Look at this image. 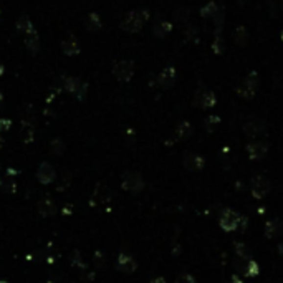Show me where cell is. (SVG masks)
<instances>
[{
	"instance_id": "1",
	"label": "cell",
	"mask_w": 283,
	"mask_h": 283,
	"mask_svg": "<svg viewBox=\"0 0 283 283\" xmlns=\"http://www.w3.org/2000/svg\"><path fill=\"white\" fill-rule=\"evenodd\" d=\"M146 20H147L146 10H134V12H129V14L124 17L121 27L129 33H136L142 28V25H144Z\"/></svg>"
},
{
	"instance_id": "2",
	"label": "cell",
	"mask_w": 283,
	"mask_h": 283,
	"mask_svg": "<svg viewBox=\"0 0 283 283\" xmlns=\"http://www.w3.org/2000/svg\"><path fill=\"white\" fill-rule=\"evenodd\" d=\"M121 187L124 190L131 194H139L142 189H144V179L142 176L136 171H128L123 174V179H121Z\"/></svg>"
},
{
	"instance_id": "3",
	"label": "cell",
	"mask_w": 283,
	"mask_h": 283,
	"mask_svg": "<svg viewBox=\"0 0 283 283\" xmlns=\"http://www.w3.org/2000/svg\"><path fill=\"white\" fill-rule=\"evenodd\" d=\"M242 222H243V217L240 214H237V212L232 211V209H225V211L220 214L219 225L225 230V232H234V230L238 229V225H240Z\"/></svg>"
},
{
	"instance_id": "4",
	"label": "cell",
	"mask_w": 283,
	"mask_h": 283,
	"mask_svg": "<svg viewBox=\"0 0 283 283\" xmlns=\"http://www.w3.org/2000/svg\"><path fill=\"white\" fill-rule=\"evenodd\" d=\"M257 86H259V76H257L255 71H252L249 76L243 80V83L237 88V93L238 96L245 98V99H250L254 98L255 91H257Z\"/></svg>"
},
{
	"instance_id": "5",
	"label": "cell",
	"mask_w": 283,
	"mask_h": 283,
	"mask_svg": "<svg viewBox=\"0 0 283 283\" xmlns=\"http://www.w3.org/2000/svg\"><path fill=\"white\" fill-rule=\"evenodd\" d=\"M111 200V190L106 184H96L93 190V195L90 199V206L98 207V206H106Z\"/></svg>"
},
{
	"instance_id": "6",
	"label": "cell",
	"mask_w": 283,
	"mask_h": 283,
	"mask_svg": "<svg viewBox=\"0 0 283 283\" xmlns=\"http://www.w3.org/2000/svg\"><path fill=\"white\" fill-rule=\"evenodd\" d=\"M113 75H115L119 81H129L134 75V65L128 60H121L113 67Z\"/></svg>"
},
{
	"instance_id": "7",
	"label": "cell",
	"mask_w": 283,
	"mask_h": 283,
	"mask_svg": "<svg viewBox=\"0 0 283 283\" xmlns=\"http://www.w3.org/2000/svg\"><path fill=\"white\" fill-rule=\"evenodd\" d=\"M252 195H254L255 199H263L265 195L270 192V182L267 181V177L263 176H255L254 179H252Z\"/></svg>"
},
{
	"instance_id": "8",
	"label": "cell",
	"mask_w": 283,
	"mask_h": 283,
	"mask_svg": "<svg viewBox=\"0 0 283 283\" xmlns=\"http://www.w3.org/2000/svg\"><path fill=\"white\" fill-rule=\"evenodd\" d=\"M182 164H184L186 169L192 172H197V171H202L204 166H206V161L200 154L197 152H186L184 158H182Z\"/></svg>"
},
{
	"instance_id": "9",
	"label": "cell",
	"mask_w": 283,
	"mask_h": 283,
	"mask_svg": "<svg viewBox=\"0 0 283 283\" xmlns=\"http://www.w3.org/2000/svg\"><path fill=\"white\" fill-rule=\"evenodd\" d=\"M267 131V126L262 119H257V118H250L245 124H243V133L247 134L249 138H259L265 134Z\"/></svg>"
},
{
	"instance_id": "10",
	"label": "cell",
	"mask_w": 283,
	"mask_h": 283,
	"mask_svg": "<svg viewBox=\"0 0 283 283\" xmlns=\"http://www.w3.org/2000/svg\"><path fill=\"white\" fill-rule=\"evenodd\" d=\"M267 152H268L267 142L259 141V139H255V141H250L249 144H247V154H249V158L252 161L263 159L265 156H267Z\"/></svg>"
},
{
	"instance_id": "11",
	"label": "cell",
	"mask_w": 283,
	"mask_h": 283,
	"mask_svg": "<svg viewBox=\"0 0 283 283\" xmlns=\"http://www.w3.org/2000/svg\"><path fill=\"white\" fill-rule=\"evenodd\" d=\"M215 94L212 93L211 90H199L195 93V98H194V103L195 106L199 108H204V110H209V108H214L215 106Z\"/></svg>"
},
{
	"instance_id": "12",
	"label": "cell",
	"mask_w": 283,
	"mask_h": 283,
	"mask_svg": "<svg viewBox=\"0 0 283 283\" xmlns=\"http://www.w3.org/2000/svg\"><path fill=\"white\" fill-rule=\"evenodd\" d=\"M37 177H38V181L42 182V184H51L55 179H56V171H55V167L51 166V164L48 163H42L40 164V167H38V171H37Z\"/></svg>"
},
{
	"instance_id": "13",
	"label": "cell",
	"mask_w": 283,
	"mask_h": 283,
	"mask_svg": "<svg viewBox=\"0 0 283 283\" xmlns=\"http://www.w3.org/2000/svg\"><path fill=\"white\" fill-rule=\"evenodd\" d=\"M65 88H67L70 93L75 94L78 99H83L86 93V85L78 78H67L65 80Z\"/></svg>"
},
{
	"instance_id": "14",
	"label": "cell",
	"mask_w": 283,
	"mask_h": 283,
	"mask_svg": "<svg viewBox=\"0 0 283 283\" xmlns=\"http://www.w3.org/2000/svg\"><path fill=\"white\" fill-rule=\"evenodd\" d=\"M116 267L123 273H133L134 270L138 268V263H136V260H134V257H131L129 254H119Z\"/></svg>"
},
{
	"instance_id": "15",
	"label": "cell",
	"mask_w": 283,
	"mask_h": 283,
	"mask_svg": "<svg viewBox=\"0 0 283 283\" xmlns=\"http://www.w3.org/2000/svg\"><path fill=\"white\" fill-rule=\"evenodd\" d=\"M37 211L42 217H51L56 214V206L51 199H42L37 206Z\"/></svg>"
},
{
	"instance_id": "16",
	"label": "cell",
	"mask_w": 283,
	"mask_h": 283,
	"mask_svg": "<svg viewBox=\"0 0 283 283\" xmlns=\"http://www.w3.org/2000/svg\"><path fill=\"white\" fill-rule=\"evenodd\" d=\"M243 262L240 265H237V268L240 270V272L243 273L245 277H255L259 275V265H257V262H254L252 259H242Z\"/></svg>"
},
{
	"instance_id": "17",
	"label": "cell",
	"mask_w": 283,
	"mask_h": 283,
	"mask_svg": "<svg viewBox=\"0 0 283 283\" xmlns=\"http://www.w3.org/2000/svg\"><path fill=\"white\" fill-rule=\"evenodd\" d=\"M283 230V224L280 219H270L267 224H265V235L268 238H275L282 234Z\"/></svg>"
},
{
	"instance_id": "18",
	"label": "cell",
	"mask_w": 283,
	"mask_h": 283,
	"mask_svg": "<svg viewBox=\"0 0 283 283\" xmlns=\"http://www.w3.org/2000/svg\"><path fill=\"white\" fill-rule=\"evenodd\" d=\"M159 83L163 86H171L174 85V81H176V70H174L172 67H167L163 70V73L159 75Z\"/></svg>"
},
{
	"instance_id": "19",
	"label": "cell",
	"mask_w": 283,
	"mask_h": 283,
	"mask_svg": "<svg viewBox=\"0 0 283 283\" xmlns=\"http://www.w3.org/2000/svg\"><path fill=\"white\" fill-rule=\"evenodd\" d=\"M0 190L5 194H14L17 190V182L12 176L0 177Z\"/></svg>"
},
{
	"instance_id": "20",
	"label": "cell",
	"mask_w": 283,
	"mask_h": 283,
	"mask_svg": "<svg viewBox=\"0 0 283 283\" xmlns=\"http://www.w3.org/2000/svg\"><path fill=\"white\" fill-rule=\"evenodd\" d=\"M62 48H63V53L65 55H76V53H80V43H78L75 40V37H70L68 40H65L63 42V45H62Z\"/></svg>"
},
{
	"instance_id": "21",
	"label": "cell",
	"mask_w": 283,
	"mask_h": 283,
	"mask_svg": "<svg viewBox=\"0 0 283 283\" xmlns=\"http://www.w3.org/2000/svg\"><path fill=\"white\" fill-rule=\"evenodd\" d=\"M86 28L91 30V32H98L99 28H101V19H99L98 14H90L88 17H86V22H85Z\"/></svg>"
},
{
	"instance_id": "22",
	"label": "cell",
	"mask_w": 283,
	"mask_h": 283,
	"mask_svg": "<svg viewBox=\"0 0 283 283\" xmlns=\"http://www.w3.org/2000/svg\"><path fill=\"white\" fill-rule=\"evenodd\" d=\"M17 28L20 30V32H25V35H32V33H37L32 25V22H30L27 17H20L19 22H17Z\"/></svg>"
},
{
	"instance_id": "23",
	"label": "cell",
	"mask_w": 283,
	"mask_h": 283,
	"mask_svg": "<svg viewBox=\"0 0 283 283\" xmlns=\"http://www.w3.org/2000/svg\"><path fill=\"white\" fill-rule=\"evenodd\" d=\"M176 134L179 139H187L192 134V126H190L187 121H182V123L177 124V129H176Z\"/></svg>"
},
{
	"instance_id": "24",
	"label": "cell",
	"mask_w": 283,
	"mask_h": 283,
	"mask_svg": "<svg viewBox=\"0 0 283 283\" xmlns=\"http://www.w3.org/2000/svg\"><path fill=\"white\" fill-rule=\"evenodd\" d=\"M172 30V25L169 24V22H158V24L154 25V33L158 35V37L164 38L166 35Z\"/></svg>"
},
{
	"instance_id": "25",
	"label": "cell",
	"mask_w": 283,
	"mask_h": 283,
	"mask_svg": "<svg viewBox=\"0 0 283 283\" xmlns=\"http://www.w3.org/2000/svg\"><path fill=\"white\" fill-rule=\"evenodd\" d=\"M25 45L28 47L30 51H37L40 48V42H38V35L37 33H32V35H25Z\"/></svg>"
},
{
	"instance_id": "26",
	"label": "cell",
	"mask_w": 283,
	"mask_h": 283,
	"mask_svg": "<svg viewBox=\"0 0 283 283\" xmlns=\"http://www.w3.org/2000/svg\"><path fill=\"white\" fill-rule=\"evenodd\" d=\"M20 138H22V141H25V142L33 141V128L28 123H24V126H22Z\"/></svg>"
},
{
	"instance_id": "27",
	"label": "cell",
	"mask_w": 283,
	"mask_h": 283,
	"mask_svg": "<svg viewBox=\"0 0 283 283\" xmlns=\"http://www.w3.org/2000/svg\"><path fill=\"white\" fill-rule=\"evenodd\" d=\"M219 123H220L219 116H209V118H206V121H204V126H206L207 131L212 133L217 128V126H219Z\"/></svg>"
},
{
	"instance_id": "28",
	"label": "cell",
	"mask_w": 283,
	"mask_h": 283,
	"mask_svg": "<svg viewBox=\"0 0 283 283\" xmlns=\"http://www.w3.org/2000/svg\"><path fill=\"white\" fill-rule=\"evenodd\" d=\"M51 151H53V154H56V156H62L65 152V142L60 138L53 139V142H51Z\"/></svg>"
},
{
	"instance_id": "29",
	"label": "cell",
	"mask_w": 283,
	"mask_h": 283,
	"mask_svg": "<svg viewBox=\"0 0 283 283\" xmlns=\"http://www.w3.org/2000/svg\"><path fill=\"white\" fill-rule=\"evenodd\" d=\"M217 10H219L217 3H214V2L207 3V5L202 8V17H215V15H217Z\"/></svg>"
},
{
	"instance_id": "30",
	"label": "cell",
	"mask_w": 283,
	"mask_h": 283,
	"mask_svg": "<svg viewBox=\"0 0 283 283\" xmlns=\"http://www.w3.org/2000/svg\"><path fill=\"white\" fill-rule=\"evenodd\" d=\"M235 42H237L238 45H245V43H247V32L243 30V27L237 28V33H235Z\"/></svg>"
},
{
	"instance_id": "31",
	"label": "cell",
	"mask_w": 283,
	"mask_h": 283,
	"mask_svg": "<svg viewBox=\"0 0 283 283\" xmlns=\"http://www.w3.org/2000/svg\"><path fill=\"white\" fill-rule=\"evenodd\" d=\"M71 267H80V268H85V263L81 260V255L78 252H73V257H71Z\"/></svg>"
},
{
	"instance_id": "32",
	"label": "cell",
	"mask_w": 283,
	"mask_h": 283,
	"mask_svg": "<svg viewBox=\"0 0 283 283\" xmlns=\"http://www.w3.org/2000/svg\"><path fill=\"white\" fill-rule=\"evenodd\" d=\"M70 182H71V177H70V174H68V172H67V174L63 172L62 181H60V184H58V187H56V189H58V190H63V186H65V187H68V186H70Z\"/></svg>"
},
{
	"instance_id": "33",
	"label": "cell",
	"mask_w": 283,
	"mask_h": 283,
	"mask_svg": "<svg viewBox=\"0 0 283 283\" xmlns=\"http://www.w3.org/2000/svg\"><path fill=\"white\" fill-rule=\"evenodd\" d=\"M93 262H94V265H96V268H103L104 267V257H103L101 252H96V254H94Z\"/></svg>"
},
{
	"instance_id": "34",
	"label": "cell",
	"mask_w": 283,
	"mask_h": 283,
	"mask_svg": "<svg viewBox=\"0 0 283 283\" xmlns=\"http://www.w3.org/2000/svg\"><path fill=\"white\" fill-rule=\"evenodd\" d=\"M176 283H195V278L189 273H182V275L177 278Z\"/></svg>"
},
{
	"instance_id": "35",
	"label": "cell",
	"mask_w": 283,
	"mask_h": 283,
	"mask_svg": "<svg viewBox=\"0 0 283 283\" xmlns=\"http://www.w3.org/2000/svg\"><path fill=\"white\" fill-rule=\"evenodd\" d=\"M12 121L10 119H0V133L2 131H7L8 128H10Z\"/></svg>"
},
{
	"instance_id": "36",
	"label": "cell",
	"mask_w": 283,
	"mask_h": 283,
	"mask_svg": "<svg viewBox=\"0 0 283 283\" xmlns=\"http://www.w3.org/2000/svg\"><path fill=\"white\" fill-rule=\"evenodd\" d=\"M230 283H243V280L238 278L237 275H234V277H230Z\"/></svg>"
},
{
	"instance_id": "37",
	"label": "cell",
	"mask_w": 283,
	"mask_h": 283,
	"mask_svg": "<svg viewBox=\"0 0 283 283\" xmlns=\"http://www.w3.org/2000/svg\"><path fill=\"white\" fill-rule=\"evenodd\" d=\"M278 252H280V255L283 257V242L280 243V245H278Z\"/></svg>"
},
{
	"instance_id": "38",
	"label": "cell",
	"mask_w": 283,
	"mask_h": 283,
	"mask_svg": "<svg viewBox=\"0 0 283 283\" xmlns=\"http://www.w3.org/2000/svg\"><path fill=\"white\" fill-rule=\"evenodd\" d=\"M2 146H3V138L0 136V147H2Z\"/></svg>"
},
{
	"instance_id": "39",
	"label": "cell",
	"mask_w": 283,
	"mask_h": 283,
	"mask_svg": "<svg viewBox=\"0 0 283 283\" xmlns=\"http://www.w3.org/2000/svg\"><path fill=\"white\" fill-rule=\"evenodd\" d=\"M3 73V67H2V63H0V75Z\"/></svg>"
},
{
	"instance_id": "40",
	"label": "cell",
	"mask_w": 283,
	"mask_h": 283,
	"mask_svg": "<svg viewBox=\"0 0 283 283\" xmlns=\"http://www.w3.org/2000/svg\"><path fill=\"white\" fill-rule=\"evenodd\" d=\"M0 101H2V93H0Z\"/></svg>"
},
{
	"instance_id": "41",
	"label": "cell",
	"mask_w": 283,
	"mask_h": 283,
	"mask_svg": "<svg viewBox=\"0 0 283 283\" xmlns=\"http://www.w3.org/2000/svg\"><path fill=\"white\" fill-rule=\"evenodd\" d=\"M282 40H283V32H282Z\"/></svg>"
},
{
	"instance_id": "42",
	"label": "cell",
	"mask_w": 283,
	"mask_h": 283,
	"mask_svg": "<svg viewBox=\"0 0 283 283\" xmlns=\"http://www.w3.org/2000/svg\"><path fill=\"white\" fill-rule=\"evenodd\" d=\"M282 5H283V0H282Z\"/></svg>"
}]
</instances>
